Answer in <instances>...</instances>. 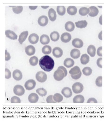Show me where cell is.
Segmentation results:
<instances>
[{
    "mask_svg": "<svg viewBox=\"0 0 104 121\" xmlns=\"http://www.w3.org/2000/svg\"><path fill=\"white\" fill-rule=\"evenodd\" d=\"M38 7L37 6H30L29 8L31 10H34L36 9Z\"/></svg>",
    "mask_w": 104,
    "mask_h": 121,
    "instance_id": "c3c4849f",
    "label": "cell"
},
{
    "mask_svg": "<svg viewBox=\"0 0 104 121\" xmlns=\"http://www.w3.org/2000/svg\"><path fill=\"white\" fill-rule=\"evenodd\" d=\"M90 10L89 8L86 7H82L79 10V13L80 15L82 16H85L89 14Z\"/></svg>",
    "mask_w": 104,
    "mask_h": 121,
    "instance_id": "1f68e13d",
    "label": "cell"
},
{
    "mask_svg": "<svg viewBox=\"0 0 104 121\" xmlns=\"http://www.w3.org/2000/svg\"><path fill=\"white\" fill-rule=\"evenodd\" d=\"M72 78L75 80L79 79L81 76V72L79 67L77 66L72 68L69 72Z\"/></svg>",
    "mask_w": 104,
    "mask_h": 121,
    "instance_id": "3957f363",
    "label": "cell"
},
{
    "mask_svg": "<svg viewBox=\"0 0 104 121\" xmlns=\"http://www.w3.org/2000/svg\"><path fill=\"white\" fill-rule=\"evenodd\" d=\"M87 103H97L98 102L96 99L94 98H91L89 99L88 100Z\"/></svg>",
    "mask_w": 104,
    "mask_h": 121,
    "instance_id": "bcb514c9",
    "label": "cell"
},
{
    "mask_svg": "<svg viewBox=\"0 0 104 121\" xmlns=\"http://www.w3.org/2000/svg\"><path fill=\"white\" fill-rule=\"evenodd\" d=\"M62 93L65 97L67 98H70L72 95L71 88L68 87L63 88L62 91Z\"/></svg>",
    "mask_w": 104,
    "mask_h": 121,
    "instance_id": "7c38bea8",
    "label": "cell"
},
{
    "mask_svg": "<svg viewBox=\"0 0 104 121\" xmlns=\"http://www.w3.org/2000/svg\"><path fill=\"white\" fill-rule=\"evenodd\" d=\"M76 7L74 6H70L68 8L67 11L68 14L71 15H75L77 12Z\"/></svg>",
    "mask_w": 104,
    "mask_h": 121,
    "instance_id": "83f0119b",
    "label": "cell"
},
{
    "mask_svg": "<svg viewBox=\"0 0 104 121\" xmlns=\"http://www.w3.org/2000/svg\"><path fill=\"white\" fill-rule=\"evenodd\" d=\"M40 41L42 44H47L50 42V39L48 36L44 34L41 36Z\"/></svg>",
    "mask_w": 104,
    "mask_h": 121,
    "instance_id": "d4e9b609",
    "label": "cell"
},
{
    "mask_svg": "<svg viewBox=\"0 0 104 121\" xmlns=\"http://www.w3.org/2000/svg\"><path fill=\"white\" fill-rule=\"evenodd\" d=\"M102 15H101L100 17L99 18V22L100 25H102Z\"/></svg>",
    "mask_w": 104,
    "mask_h": 121,
    "instance_id": "681fc988",
    "label": "cell"
},
{
    "mask_svg": "<svg viewBox=\"0 0 104 121\" xmlns=\"http://www.w3.org/2000/svg\"><path fill=\"white\" fill-rule=\"evenodd\" d=\"M73 92L76 94L81 93L83 91L84 86L81 83L79 82L75 83L72 86Z\"/></svg>",
    "mask_w": 104,
    "mask_h": 121,
    "instance_id": "277c9868",
    "label": "cell"
},
{
    "mask_svg": "<svg viewBox=\"0 0 104 121\" xmlns=\"http://www.w3.org/2000/svg\"><path fill=\"white\" fill-rule=\"evenodd\" d=\"M39 96L36 93H31L29 95L28 97V100L29 102L32 103H37L38 101Z\"/></svg>",
    "mask_w": 104,
    "mask_h": 121,
    "instance_id": "e0dca14e",
    "label": "cell"
},
{
    "mask_svg": "<svg viewBox=\"0 0 104 121\" xmlns=\"http://www.w3.org/2000/svg\"><path fill=\"white\" fill-rule=\"evenodd\" d=\"M10 102L12 103H20L21 100L19 97L17 96H14L11 99Z\"/></svg>",
    "mask_w": 104,
    "mask_h": 121,
    "instance_id": "ab89813d",
    "label": "cell"
},
{
    "mask_svg": "<svg viewBox=\"0 0 104 121\" xmlns=\"http://www.w3.org/2000/svg\"><path fill=\"white\" fill-rule=\"evenodd\" d=\"M96 48L94 45H90L88 47L87 53L92 57H94L95 55Z\"/></svg>",
    "mask_w": 104,
    "mask_h": 121,
    "instance_id": "cb8c5ba5",
    "label": "cell"
},
{
    "mask_svg": "<svg viewBox=\"0 0 104 121\" xmlns=\"http://www.w3.org/2000/svg\"><path fill=\"white\" fill-rule=\"evenodd\" d=\"M9 6L13 8V11L15 14H20L22 12L23 10V8L22 6Z\"/></svg>",
    "mask_w": 104,
    "mask_h": 121,
    "instance_id": "d6a6232c",
    "label": "cell"
},
{
    "mask_svg": "<svg viewBox=\"0 0 104 121\" xmlns=\"http://www.w3.org/2000/svg\"><path fill=\"white\" fill-rule=\"evenodd\" d=\"M50 37L52 41L55 42L57 41L59 39L60 35L58 32L54 31L50 34Z\"/></svg>",
    "mask_w": 104,
    "mask_h": 121,
    "instance_id": "4316f807",
    "label": "cell"
},
{
    "mask_svg": "<svg viewBox=\"0 0 104 121\" xmlns=\"http://www.w3.org/2000/svg\"><path fill=\"white\" fill-rule=\"evenodd\" d=\"M90 57L86 54L82 55L81 58V63L83 65H86L89 62Z\"/></svg>",
    "mask_w": 104,
    "mask_h": 121,
    "instance_id": "f546056e",
    "label": "cell"
},
{
    "mask_svg": "<svg viewBox=\"0 0 104 121\" xmlns=\"http://www.w3.org/2000/svg\"><path fill=\"white\" fill-rule=\"evenodd\" d=\"M48 15L50 20L52 22L54 21L57 18L56 12L54 9H50L49 10Z\"/></svg>",
    "mask_w": 104,
    "mask_h": 121,
    "instance_id": "ffe728a7",
    "label": "cell"
},
{
    "mask_svg": "<svg viewBox=\"0 0 104 121\" xmlns=\"http://www.w3.org/2000/svg\"><path fill=\"white\" fill-rule=\"evenodd\" d=\"M80 55V52L78 49H74L71 51L70 55L71 57L73 59H78Z\"/></svg>",
    "mask_w": 104,
    "mask_h": 121,
    "instance_id": "603a6c76",
    "label": "cell"
},
{
    "mask_svg": "<svg viewBox=\"0 0 104 121\" xmlns=\"http://www.w3.org/2000/svg\"><path fill=\"white\" fill-rule=\"evenodd\" d=\"M57 11L59 15L63 16L66 13V9L63 6H58L57 7Z\"/></svg>",
    "mask_w": 104,
    "mask_h": 121,
    "instance_id": "e575fe53",
    "label": "cell"
},
{
    "mask_svg": "<svg viewBox=\"0 0 104 121\" xmlns=\"http://www.w3.org/2000/svg\"><path fill=\"white\" fill-rule=\"evenodd\" d=\"M13 92L15 95L21 96L24 94L25 91L23 86L20 85H17L14 87Z\"/></svg>",
    "mask_w": 104,
    "mask_h": 121,
    "instance_id": "8992f818",
    "label": "cell"
},
{
    "mask_svg": "<svg viewBox=\"0 0 104 121\" xmlns=\"http://www.w3.org/2000/svg\"><path fill=\"white\" fill-rule=\"evenodd\" d=\"M102 31H101L99 34L98 35V38L100 40H102Z\"/></svg>",
    "mask_w": 104,
    "mask_h": 121,
    "instance_id": "7dc6e473",
    "label": "cell"
},
{
    "mask_svg": "<svg viewBox=\"0 0 104 121\" xmlns=\"http://www.w3.org/2000/svg\"><path fill=\"white\" fill-rule=\"evenodd\" d=\"M13 76L14 79L18 81L22 79L23 76L21 71L19 70L16 69L13 72Z\"/></svg>",
    "mask_w": 104,
    "mask_h": 121,
    "instance_id": "8fae6325",
    "label": "cell"
},
{
    "mask_svg": "<svg viewBox=\"0 0 104 121\" xmlns=\"http://www.w3.org/2000/svg\"><path fill=\"white\" fill-rule=\"evenodd\" d=\"M72 37L71 34L68 33H65L63 34L61 37L62 41L65 43H67L70 42L71 39Z\"/></svg>",
    "mask_w": 104,
    "mask_h": 121,
    "instance_id": "9a60e30c",
    "label": "cell"
},
{
    "mask_svg": "<svg viewBox=\"0 0 104 121\" xmlns=\"http://www.w3.org/2000/svg\"><path fill=\"white\" fill-rule=\"evenodd\" d=\"M84 100V97L81 95H79L74 97L73 99V102L74 103H83Z\"/></svg>",
    "mask_w": 104,
    "mask_h": 121,
    "instance_id": "484cf974",
    "label": "cell"
},
{
    "mask_svg": "<svg viewBox=\"0 0 104 121\" xmlns=\"http://www.w3.org/2000/svg\"><path fill=\"white\" fill-rule=\"evenodd\" d=\"M42 52L45 55H49L52 52V48L50 46L45 45L42 48Z\"/></svg>",
    "mask_w": 104,
    "mask_h": 121,
    "instance_id": "4dcf8cb0",
    "label": "cell"
},
{
    "mask_svg": "<svg viewBox=\"0 0 104 121\" xmlns=\"http://www.w3.org/2000/svg\"><path fill=\"white\" fill-rule=\"evenodd\" d=\"M75 23L77 27L81 29L86 27L87 25V23L86 20L79 21Z\"/></svg>",
    "mask_w": 104,
    "mask_h": 121,
    "instance_id": "f1b7e54d",
    "label": "cell"
},
{
    "mask_svg": "<svg viewBox=\"0 0 104 121\" xmlns=\"http://www.w3.org/2000/svg\"><path fill=\"white\" fill-rule=\"evenodd\" d=\"M11 57L9 53L8 52L7 50L5 51V60L6 61H9L10 60Z\"/></svg>",
    "mask_w": 104,
    "mask_h": 121,
    "instance_id": "ee69618b",
    "label": "cell"
},
{
    "mask_svg": "<svg viewBox=\"0 0 104 121\" xmlns=\"http://www.w3.org/2000/svg\"><path fill=\"white\" fill-rule=\"evenodd\" d=\"M5 34L7 37L12 40L17 39L18 36L13 31L7 30L5 31Z\"/></svg>",
    "mask_w": 104,
    "mask_h": 121,
    "instance_id": "5bb4252c",
    "label": "cell"
},
{
    "mask_svg": "<svg viewBox=\"0 0 104 121\" xmlns=\"http://www.w3.org/2000/svg\"><path fill=\"white\" fill-rule=\"evenodd\" d=\"M68 72L66 69L63 66L59 67L54 72L53 76L55 80L58 81L62 80L67 76Z\"/></svg>",
    "mask_w": 104,
    "mask_h": 121,
    "instance_id": "7a4b0ae2",
    "label": "cell"
},
{
    "mask_svg": "<svg viewBox=\"0 0 104 121\" xmlns=\"http://www.w3.org/2000/svg\"><path fill=\"white\" fill-rule=\"evenodd\" d=\"M25 52L29 56L34 55L36 52L35 48L32 45H28L25 48Z\"/></svg>",
    "mask_w": 104,
    "mask_h": 121,
    "instance_id": "2e32d148",
    "label": "cell"
},
{
    "mask_svg": "<svg viewBox=\"0 0 104 121\" xmlns=\"http://www.w3.org/2000/svg\"><path fill=\"white\" fill-rule=\"evenodd\" d=\"M53 54L56 58H59L62 56L63 52L62 50L60 48L55 47L53 50Z\"/></svg>",
    "mask_w": 104,
    "mask_h": 121,
    "instance_id": "9c48e42d",
    "label": "cell"
},
{
    "mask_svg": "<svg viewBox=\"0 0 104 121\" xmlns=\"http://www.w3.org/2000/svg\"><path fill=\"white\" fill-rule=\"evenodd\" d=\"M53 99L56 103H60L63 100V97L59 93H56L53 96Z\"/></svg>",
    "mask_w": 104,
    "mask_h": 121,
    "instance_id": "836d02e7",
    "label": "cell"
},
{
    "mask_svg": "<svg viewBox=\"0 0 104 121\" xmlns=\"http://www.w3.org/2000/svg\"><path fill=\"white\" fill-rule=\"evenodd\" d=\"M11 76V72L7 68L5 69V78L9 79L10 78Z\"/></svg>",
    "mask_w": 104,
    "mask_h": 121,
    "instance_id": "60d3db41",
    "label": "cell"
},
{
    "mask_svg": "<svg viewBox=\"0 0 104 121\" xmlns=\"http://www.w3.org/2000/svg\"><path fill=\"white\" fill-rule=\"evenodd\" d=\"M89 9L90 12L89 15L90 17H94L98 15L99 13V10L96 7L92 6L90 7Z\"/></svg>",
    "mask_w": 104,
    "mask_h": 121,
    "instance_id": "ac0fdd59",
    "label": "cell"
},
{
    "mask_svg": "<svg viewBox=\"0 0 104 121\" xmlns=\"http://www.w3.org/2000/svg\"><path fill=\"white\" fill-rule=\"evenodd\" d=\"M48 22V18L46 16H41L39 18L38 20V22L39 25L42 26H46Z\"/></svg>",
    "mask_w": 104,
    "mask_h": 121,
    "instance_id": "ba28073f",
    "label": "cell"
},
{
    "mask_svg": "<svg viewBox=\"0 0 104 121\" xmlns=\"http://www.w3.org/2000/svg\"><path fill=\"white\" fill-rule=\"evenodd\" d=\"M92 69L89 67H85L82 70L83 74L86 76H89L92 73Z\"/></svg>",
    "mask_w": 104,
    "mask_h": 121,
    "instance_id": "74e56055",
    "label": "cell"
},
{
    "mask_svg": "<svg viewBox=\"0 0 104 121\" xmlns=\"http://www.w3.org/2000/svg\"><path fill=\"white\" fill-rule=\"evenodd\" d=\"M75 26L74 24L72 22L68 21L65 24V28L66 30L69 32H72L74 30Z\"/></svg>",
    "mask_w": 104,
    "mask_h": 121,
    "instance_id": "7402d4cb",
    "label": "cell"
},
{
    "mask_svg": "<svg viewBox=\"0 0 104 121\" xmlns=\"http://www.w3.org/2000/svg\"><path fill=\"white\" fill-rule=\"evenodd\" d=\"M64 65L66 68H70L72 67L74 64V60L71 58H69L65 59L63 63Z\"/></svg>",
    "mask_w": 104,
    "mask_h": 121,
    "instance_id": "44dd1931",
    "label": "cell"
},
{
    "mask_svg": "<svg viewBox=\"0 0 104 121\" xmlns=\"http://www.w3.org/2000/svg\"><path fill=\"white\" fill-rule=\"evenodd\" d=\"M36 92L39 95L42 97L46 96L47 93V91L43 88L38 89L36 90Z\"/></svg>",
    "mask_w": 104,
    "mask_h": 121,
    "instance_id": "8d00e7d4",
    "label": "cell"
},
{
    "mask_svg": "<svg viewBox=\"0 0 104 121\" xmlns=\"http://www.w3.org/2000/svg\"><path fill=\"white\" fill-rule=\"evenodd\" d=\"M49 7V6H41V7L42 8H43V9H47Z\"/></svg>",
    "mask_w": 104,
    "mask_h": 121,
    "instance_id": "f907efd6",
    "label": "cell"
},
{
    "mask_svg": "<svg viewBox=\"0 0 104 121\" xmlns=\"http://www.w3.org/2000/svg\"><path fill=\"white\" fill-rule=\"evenodd\" d=\"M46 102L47 103H56L53 99V96L52 95H50L48 96L46 99Z\"/></svg>",
    "mask_w": 104,
    "mask_h": 121,
    "instance_id": "b9f144b4",
    "label": "cell"
},
{
    "mask_svg": "<svg viewBox=\"0 0 104 121\" xmlns=\"http://www.w3.org/2000/svg\"><path fill=\"white\" fill-rule=\"evenodd\" d=\"M39 40L38 35L35 33L31 34L29 37V41L32 44H34L37 43L38 42Z\"/></svg>",
    "mask_w": 104,
    "mask_h": 121,
    "instance_id": "30bf717a",
    "label": "cell"
},
{
    "mask_svg": "<svg viewBox=\"0 0 104 121\" xmlns=\"http://www.w3.org/2000/svg\"><path fill=\"white\" fill-rule=\"evenodd\" d=\"M28 35V32L27 31H23L21 34L18 40V41L21 44H22L25 41Z\"/></svg>",
    "mask_w": 104,
    "mask_h": 121,
    "instance_id": "d6986e66",
    "label": "cell"
},
{
    "mask_svg": "<svg viewBox=\"0 0 104 121\" xmlns=\"http://www.w3.org/2000/svg\"><path fill=\"white\" fill-rule=\"evenodd\" d=\"M38 59L36 56H34L31 57L29 60V62L32 66H36L38 64Z\"/></svg>",
    "mask_w": 104,
    "mask_h": 121,
    "instance_id": "d590c367",
    "label": "cell"
},
{
    "mask_svg": "<svg viewBox=\"0 0 104 121\" xmlns=\"http://www.w3.org/2000/svg\"><path fill=\"white\" fill-rule=\"evenodd\" d=\"M39 64L43 70L48 72L52 70L55 64L54 60L48 55H45L41 58L39 61Z\"/></svg>",
    "mask_w": 104,
    "mask_h": 121,
    "instance_id": "6da1fadb",
    "label": "cell"
},
{
    "mask_svg": "<svg viewBox=\"0 0 104 121\" xmlns=\"http://www.w3.org/2000/svg\"><path fill=\"white\" fill-rule=\"evenodd\" d=\"M36 78L38 82L41 83L44 82L47 79V75L43 72L39 71L37 73L36 75Z\"/></svg>",
    "mask_w": 104,
    "mask_h": 121,
    "instance_id": "5b68a950",
    "label": "cell"
},
{
    "mask_svg": "<svg viewBox=\"0 0 104 121\" xmlns=\"http://www.w3.org/2000/svg\"><path fill=\"white\" fill-rule=\"evenodd\" d=\"M95 84L98 87H101L102 86V76L98 77L95 80Z\"/></svg>",
    "mask_w": 104,
    "mask_h": 121,
    "instance_id": "f35d334b",
    "label": "cell"
},
{
    "mask_svg": "<svg viewBox=\"0 0 104 121\" xmlns=\"http://www.w3.org/2000/svg\"><path fill=\"white\" fill-rule=\"evenodd\" d=\"M97 65L99 68H102V58H98L97 61Z\"/></svg>",
    "mask_w": 104,
    "mask_h": 121,
    "instance_id": "7bdbcfd3",
    "label": "cell"
},
{
    "mask_svg": "<svg viewBox=\"0 0 104 121\" xmlns=\"http://www.w3.org/2000/svg\"><path fill=\"white\" fill-rule=\"evenodd\" d=\"M73 46L75 48H80L83 46L84 43L81 40L78 38L74 39L72 43Z\"/></svg>",
    "mask_w": 104,
    "mask_h": 121,
    "instance_id": "4fadbf2b",
    "label": "cell"
},
{
    "mask_svg": "<svg viewBox=\"0 0 104 121\" xmlns=\"http://www.w3.org/2000/svg\"><path fill=\"white\" fill-rule=\"evenodd\" d=\"M97 55L100 57H102V47L99 48L97 51Z\"/></svg>",
    "mask_w": 104,
    "mask_h": 121,
    "instance_id": "f6af8a7d",
    "label": "cell"
},
{
    "mask_svg": "<svg viewBox=\"0 0 104 121\" xmlns=\"http://www.w3.org/2000/svg\"><path fill=\"white\" fill-rule=\"evenodd\" d=\"M36 82L33 79L29 80L25 83V87L27 90H32L36 87Z\"/></svg>",
    "mask_w": 104,
    "mask_h": 121,
    "instance_id": "52a82bcc",
    "label": "cell"
}]
</instances>
